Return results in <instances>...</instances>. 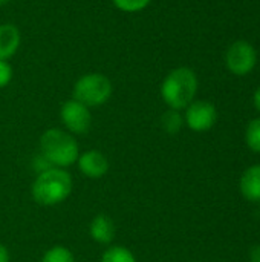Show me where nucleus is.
<instances>
[{
  "label": "nucleus",
  "instance_id": "f257e3e1",
  "mask_svg": "<svg viewBox=\"0 0 260 262\" xmlns=\"http://www.w3.org/2000/svg\"><path fill=\"white\" fill-rule=\"evenodd\" d=\"M198 92V77L187 66L176 68L167 74L161 84V97L170 109H185Z\"/></svg>",
  "mask_w": 260,
  "mask_h": 262
},
{
  "label": "nucleus",
  "instance_id": "f03ea898",
  "mask_svg": "<svg viewBox=\"0 0 260 262\" xmlns=\"http://www.w3.org/2000/svg\"><path fill=\"white\" fill-rule=\"evenodd\" d=\"M32 198L41 206H57L72 192V178L61 167H48L40 172L32 184Z\"/></svg>",
  "mask_w": 260,
  "mask_h": 262
},
{
  "label": "nucleus",
  "instance_id": "7ed1b4c3",
  "mask_svg": "<svg viewBox=\"0 0 260 262\" xmlns=\"http://www.w3.org/2000/svg\"><path fill=\"white\" fill-rule=\"evenodd\" d=\"M40 149L48 163L61 169L72 166L80 157L77 140L61 129H48L40 138Z\"/></svg>",
  "mask_w": 260,
  "mask_h": 262
},
{
  "label": "nucleus",
  "instance_id": "20e7f679",
  "mask_svg": "<svg viewBox=\"0 0 260 262\" xmlns=\"http://www.w3.org/2000/svg\"><path fill=\"white\" fill-rule=\"evenodd\" d=\"M113 92L112 81L98 72L86 74L80 77L74 84V100L83 103L87 107L104 104Z\"/></svg>",
  "mask_w": 260,
  "mask_h": 262
},
{
  "label": "nucleus",
  "instance_id": "39448f33",
  "mask_svg": "<svg viewBox=\"0 0 260 262\" xmlns=\"http://www.w3.org/2000/svg\"><path fill=\"white\" fill-rule=\"evenodd\" d=\"M257 63V52L254 46L245 40H238L230 45L225 52L227 69L239 77L248 75Z\"/></svg>",
  "mask_w": 260,
  "mask_h": 262
},
{
  "label": "nucleus",
  "instance_id": "423d86ee",
  "mask_svg": "<svg viewBox=\"0 0 260 262\" xmlns=\"http://www.w3.org/2000/svg\"><path fill=\"white\" fill-rule=\"evenodd\" d=\"M60 118L66 129L77 135L86 134L92 124V115L89 107L74 98L63 103L60 109Z\"/></svg>",
  "mask_w": 260,
  "mask_h": 262
},
{
  "label": "nucleus",
  "instance_id": "0eeeda50",
  "mask_svg": "<svg viewBox=\"0 0 260 262\" xmlns=\"http://www.w3.org/2000/svg\"><path fill=\"white\" fill-rule=\"evenodd\" d=\"M218 120L216 107L210 101H192L185 107V123L195 132L210 130Z\"/></svg>",
  "mask_w": 260,
  "mask_h": 262
},
{
  "label": "nucleus",
  "instance_id": "6e6552de",
  "mask_svg": "<svg viewBox=\"0 0 260 262\" xmlns=\"http://www.w3.org/2000/svg\"><path fill=\"white\" fill-rule=\"evenodd\" d=\"M77 161L80 172L90 180L103 178L109 172V160L100 150H87L83 155H80Z\"/></svg>",
  "mask_w": 260,
  "mask_h": 262
},
{
  "label": "nucleus",
  "instance_id": "1a4fd4ad",
  "mask_svg": "<svg viewBox=\"0 0 260 262\" xmlns=\"http://www.w3.org/2000/svg\"><path fill=\"white\" fill-rule=\"evenodd\" d=\"M20 31L12 23L0 25V60L11 58L20 48Z\"/></svg>",
  "mask_w": 260,
  "mask_h": 262
},
{
  "label": "nucleus",
  "instance_id": "9d476101",
  "mask_svg": "<svg viewBox=\"0 0 260 262\" xmlns=\"http://www.w3.org/2000/svg\"><path fill=\"white\" fill-rule=\"evenodd\" d=\"M89 233L95 243L110 244L115 238V224L107 215L98 213L89 226Z\"/></svg>",
  "mask_w": 260,
  "mask_h": 262
},
{
  "label": "nucleus",
  "instance_id": "9b49d317",
  "mask_svg": "<svg viewBox=\"0 0 260 262\" xmlns=\"http://www.w3.org/2000/svg\"><path fill=\"white\" fill-rule=\"evenodd\" d=\"M241 192L250 201H260V166L245 170L241 178Z\"/></svg>",
  "mask_w": 260,
  "mask_h": 262
},
{
  "label": "nucleus",
  "instance_id": "f8f14e48",
  "mask_svg": "<svg viewBox=\"0 0 260 262\" xmlns=\"http://www.w3.org/2000/svg\"><path fill=\"white\" fill-rule=\"evenodd\" d=\"M101 262H136V258L129 249L121 246H113L103 253Z\"/></svg>",
  "mask_w": 260,
  "mask_h": 262
},
{
  "label": "nucleus",
  "instance_id": "ddd939ff",
  "mask_svg": "<svg viewBox=\"0 0 260 262\" xmlns=\"http://www.w3.org/2000/svg\"><path fill=\"white\" fill-rule=\"evenodd\" d=\"M161 124H162V129L167 132V134H178L184 124V118L182 115L179 114V111H175V109H169L162 117H161Z\"/></svg>",
  "mask_w": 260,
  "mask_h": 262
},
{
  "label": "nucleus",
  "instance_id": "4468645a",
  "mask_svg": "<svg viewBox=\"0 0 260 262\" xmlns=\"http://www.w3.org/2000/svg\"><path fill=\"white\" fill-rule=\"evenodd\" d=\"M41 262H75V258L69 249L63 246H55L43 255Z\"/></svg>",
  "mask_w": 260,
  "mask_h": 262
},
{
  "label": "nucleus",
  "instance_id": "2eb2a0df",
  "mask_svg": "<svg viewBox=\"0 0 260 262\" xmlns=\"http://www.w3.org/2000/svg\"><path fill=\"white\" fill-rule=\"evenodd\" d=\"M247 144L251 150L260 154V118H256L253 121H250L248 127H247Z\"/></svg>",
  "mask_w": 260,
  "mask_h": 262
},
{
  "label": "nucleus",
  "instance_id": "dca6fc26",
  "mask_svg": "<svg viewBox=\"0 0 260 262\" xmlns=\"http://www.w3.org/2000/svg\"><path fill=\"white\" fill-rule=\"evenodd\" d=\"M112 2L118 9L124 12H130V14L139 12L152 3V0H112Z\"/></svg>",
  "mask_w": 260,
  "mask_h": 262
},
{
  "label": "nucleus",
  "instance_id": "f3484780",
  "mask_svg": "<svg viewBox=\"0 0 260 262\" xmlns=\"http://www.w3.org/2000/svg\"><path fill=\"white\" fill-rule=\"evenodd\" d=\"M12 74V66L8 63V60H0V89L11 83Z\"/></svg>",
  "mask_w": 260,
  "mask_h": 262
},
{
  "label": "nucleus",
  "instance_id": "a211bd4d",
  "mask_svg": "<svg viewBox=\"0 0 260 262\" xmlns=\"http://www.w3.org/2000/svg\"><path fill=\"white\" fill-rule=\"evenodd\" d=\"M0 262H9V252L2 244H0Z\"/></svg>",
  "mask_w": 260,
  "mask_h": 262
},
{
  "label": "nucleus",
  "instance_id": "6ab92c4d",
  "mask_svg": "<svg viewBox=\"0 0 260 262\" xmlns=\"http://www.w3.org/2000/svg\"><path fill=\"white\" fill-rule=\"evenodd\" d=\"M250 259H251V262H260V246L254 247V249L251 250Z\"/></svg>",
  "mask_w": 260,
  "mask_h": 262
},
{
  "label": "nucleus",
  "instance_id": "aec40b11",
  "mask_svg": "<svg viewBox=\"0 0 260 262\" xmlns=\"http://www.w3.org/2000/svg\"><path fill=\"white\" fill-rule=\"evenodd\" d=\"M254 106H256V109L260 112V88L256 91V94H254Z\"/></svg>",
  "mask_w": 260,
  "mask_h": 262
},
{
  "label": "nucleus",
  "instance_id": "412c9836",
  "mask_svg": "<svg viewBox=\"0 0 260 262\" xmlns=\"http://www.w3.org/2000/svg\"><path fill=\"white\" fill-rule=\"evenodd\" d=\"M8 2H9V0H0V6H2V5H6Z\"/></svg>",
  "mask_w": 260,
  "mask_h": 262
}]
</instances>
